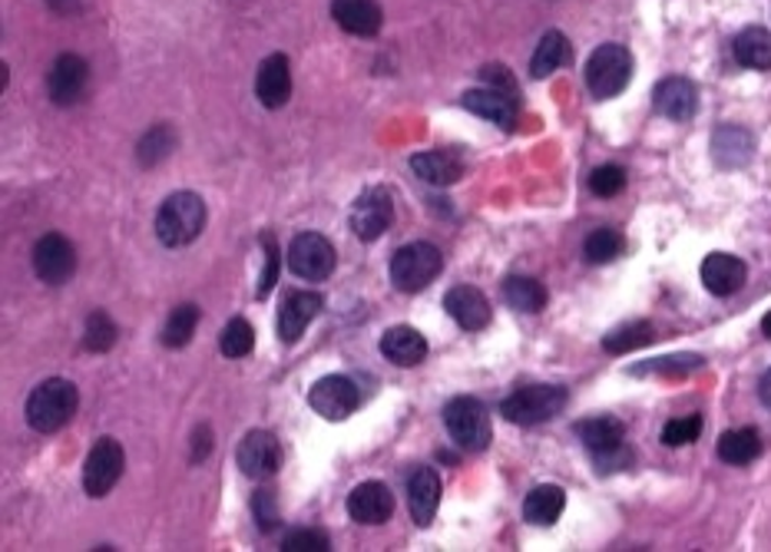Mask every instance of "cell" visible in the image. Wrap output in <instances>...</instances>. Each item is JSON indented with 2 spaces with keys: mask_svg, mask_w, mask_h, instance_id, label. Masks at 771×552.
<instances>
[{
  "mask_svg": "<svg viewBox=\"0 0 771 552\" xmlns=\"http://www.w3.org/2000/svg\"><path fill=\"white\" fill-rule=\"evenodd\" d=\"M256 96L265 109H282L292 99V70H288V60L282 53H272L259 63Z\"/></svg>",
  "mask_w": 771,
  "mask_h": 552,
  "instance_id": "18",
  "label": "cell"
},
{
  "mask_svg": "<svg viewBox=\"0 0 771 552\" xmlns=\"http://www.w3.org/2000/svg\"><path fill=\"white\" fill-rule=\"evenodd\" d=\"M308 404L315 413H321L324 420H345L358 410L361 404V391L352 377L345 374H328L321 381L311 384L308 391Z\"/></svg>",
  "mask_w": 771,
  "mask_h": 552,
  "instance_id": "9",
  "label": "cell"
},
{
  "mask_svg": "<svg viewBox=\"0 0 771 552\" xmlns=\"http://www.w3.org/2000/svg\"><path fill=\"white\" fill-rule=\"evenodd\" d=\"M632 80V53L622 44H603L586 60V86L596 99L619 96Z\"/></svg>",
  "mask_w": 771,
  "mask_h": 552,
  "instance_id": "5",
  "label": "cell"
},
{
  "mask_svg": "<svg viewBox=\"0 0 771 552\" xmlns=\"http://www.w3.org/2000/svg\"><path fill=\"white\" fill-rule=\"evenodd\" d=\"M564 63H570V40L560 31H549L536 44V53L530 60V76L533 80H546L549 73H557Z\"/></svg>",
  "mask_w": 771,
  "mask_h": 552,
  "instance_id": "29",
  "label": "cell"
},
{
  "mask_svg": "<svg viewBox=\"0 0 771 552\" xmlns=\"http://www.w3.org/2000/svg\"><path fill=\"white\" fill-rule=\"evenodd\" d=\"M123 467H127V457H123V447H120V440L114 436H99L86 464H83V490L86 496L99 500L106 496L109 490H114L123 477Z\"/></svg>",
  "mask_w": 771,
  "mask_h": 552,
  "instance_id": "7",
  "label": "cell"
},
{
  "mask_svg": "<svg viewBox=\"0 0 771 552\" xmlns=\"http://www.w3.org/2000/svg\"><path fill=\"white\" fill-rule=\"evenodd\" d=\"M381 355L398 368H414L427 358V338L411 324L388 327L384 338H381Z\"/></svg>",
  "mask_w": 771,
  "mask_h": 552,
  "instance_id": "23",
  "label": "cell"
},
{
  "mask_svg": "<svg viewBox=\"0 0 771 552\" xmlns=\"http://www.w3.org/2000/svg\"><path fill=\"white\" fill-rule=\"evenodd\" d=\"M411 169L430 182V185H451L464 176V163L461 156H454L451 149H434V153H420L411 159Z\"/></svg>",
  "mask_w": 771,
  "mask_h": 552,
  "instance_id": "27",
  "label": "cell"
},
{
  "mask_svg": "<svg viewBox=\"0 0 771 552\" xmlns=\"http://www.w3.org/2000/svg\"><path fill=\"white\" fill-rule=\"evenodd\" d=\"M282 549L285 552H324V549H332V542H328V536L321 529H292V532H285Z\"/></svg>",
  "mask_w": 771,
  "mask_h": 552,
  "instance_id": "41",
  "label": "cell"
},
{
  "mask_svg": "<svg viewBox=\"0 0 771 552\" xmlns=\"http://www.w3.org/2000/svg\"><path fill=\"white\" fill-rule=\"evenodd\" d=\"M702 368L699 355H669V358H655L642 368H632V374H666V377H683Z\"/></svg>",
  "mask_w": 771,
  "mask_h": 552,
  "instance_id": "38",
  "label": "cell"
},
{
  "mask_svg": "<svg viewBox=\"0 0 771 552\" xmlns=\"http://www.w3.org/2000/svg\"><path fill=\"white\" fill-rule=\"evenodd\" d=\"M76 413V387L63 377H50L34 387L27 397V423L37 433H57L63 430Z\"/></svg>",
  "mask_w": 771,
  "mask_h": 552,
  "instance_id": "2",
  "label": "cell"
},
{
  "mask_svg": "<svg viewBox=\"0 0 771 552\" xmlns=\"http://www.w3.org/2000/svg\"><path fill=\"white\" fill-rule=\"evenodd\" d=\"M440 268H444V255H440L437 245L411 242V245L394 252V259H391V281H394L398 291L414 295V291L427 288L440 275Z\"/></svg>",
  "mask_w": 771,
  "mask_h": 552,
  "instance_id": "6",
  "label": "cell"
},
{
  "mask_svg": "<svg viewBox=\"0 0 771 552\" xmlns=\"http://www.w3.org/2000/svg\"><path fill=\"white\" fill-rule=\"evenodd\" d=\"M567 387H557V384H530V387H520L513 391L503 404H500V413L503 420L517 423V427H536V423H546L554 420L557 413H564L567 407Z\"/></svg>",
  "mask_w": 771,
  "mask_h": 552,
  "instance_id": "3",
  "label": "cell"
},
{
  "mask_svg": "<svg viewBox=\"0 0 771 552\" xmlns=\"http://www.w3.org/2000/svg\"><path fill=\"white\" fill-rule=\"evenodd\" d=\"M655 338V331L649 321H632V324H622L616 331H609V335L603 338V351L609 355H629L636 348H645L649 341Z\"/></svg>",
  "mask_w": 771,
  "mask_h": 552,
  "instance_id": "32",
  "label": "cell"
},
{
  "mask_svg": "<svg viewBox=\"0 0 771 552\" xmlns=\"http://www.w3.org/2000/svg\"><path fill=\"white\" fill-rule=\"evenodd\" d=\"M444 427L454 444L467 454H481L490 447V413L477 397H454L444 407Z\"/></svg>",
  "mask_w": 771,
  "mask_h": 552,
  "instance_id": "4",
  "label": "cell"
},
{
  "mask_svg": "<svg viewBox=\"0 0 771 552\" xmlns=\"http://www.w3.org/2000/svg\"><path fill=\"white\" fill-rule=\"evenodd\" d=\"M699 433H702V417L699 413L676 417L663 427V444L666 447H686V444H696Z\"/></svg>",
  "mask_w": 771,
  "mask_h": 552,
  "instance_id": "39",
  "label": "cell"
},
{
  "mask_svg": "<svg viewBox=\"0 0 771 552\" xmlns=\"http://www.w3.org/2000/svg\"><path fill=\"white\" fill-rule=\"evenodd\" d=\"M391 513H394V493L378 480L358 483L348 496V516L361 526H381L391 519Z\"/></svg>",
  "mask_w": 771,
  "mask_h": 552,
  "instance_id": "15",
  "label": "cell"
},
{
  "mask_svg": "<svg viewBox=\"0 0 771 552\" xmlns=\"http://www.w3.org/2000/svg\"><path fill=\"white\" fill-rule=\"evenodd\" d=\"M751 156H755V140H751L748 130H742V127H719L712 133V159L722 169L748 166Z\"/></svg>",
  "mask_w": 771,
  "mask_h": 552,
  "instance_id": "25",
  "label": "cell"
},
{
  "mask_svg": "<svg viewBox=\"0 0 771 552\" xmlns=\"http://www.w3.org/2000/svg\"><path fill=\"white\" fill-rule=\"evenodd\" d=\"M173 149H176V133H173V127L159 123V127H153V130L143 136V143H140V163H143V166H156V163H163Z\"/></svg>",
  "mask_w": 771,
  "mask_h": 552,
  "instance_id": "36",
  "label": "cell"
},
{
  "mask_svg": "<svg viewBox=\"0 0 771 552\" xmlns=\"http://www.w3.org/2000/svg\"><path fill=\"white\" fill-rule=\"evenodd\" d=\"M464 106L471 109L474 117H484L503 130H510L517 123V106L520 99L500 93V89H490V86H477V89H467L464 93Z\"/></svg>",
  "mask_w": 771,
  "mask_h": 552,
  "instance_id": "22",
  "label": "cell"
},
{
  "mask_svg": "<svg viewBox=\"0 0 771 552\" xmlns=\"http://www.w3.org/2000/svg\"><path fill=\"white\" fill-rule=\"evenodd\" d=\"M212 451V433H209V427H199V433H195V454H192V460H202V454H209Z\"/></svg>",
  "mask_w": 771,
  "mask_h": 552,
  "instance_id": "45",
  "label": "cell"
},
{
  "mask_svg": "<svg viewBox=\"0 0 771 552\" xmlns=\"http://www.w3.org/2000/svg\"><path fill=\"white\" fill-rule=\"evenodd\" d=\"M748 278V268L742 259L728 255V252H712L705 262H702V285L715 295V298H728L735 291H742Z\"/></svg>",
  "mask_w": 771,
  "mask_h": 552,
  "instance_id": "19",
  "label": "cell"
},
{
  "mask_svg": "<svg viewBox=\"0 0 771 552\" xmlns=\"http://www.w3.org/2000/svg\"><path fill=\"white\" fill-rule=\"evenodd\" d=\"M321 304L324 301L318 291H292L278 308V341L295 345L305 335V327L318 317Z\"/></svg>",
  "mask_w": 771,
  "mask_h": 552,
  "instance_id": "16",
  "label": "cell"
},
{
  "mask_svg": "<svg viewBox=\"0 0 771 552\" xmlns=\"http://www.w3.org/2000/svg\"><path fill=\"white\" fill-rule=\"evenodd\" d=\"M252 509H256V523L262 526V532H272L278 526V509H275V496L269 490H259L252 496Z\"/></svg>",
  "mask_w": 771,
  "mask_h": 552,
  "instance_id": "43",
  "label": "cell"
},
{
  "mask_svg": "<svg viewBox=\"0 0 771 552\" xmlns=\"http://www.w3.org/2000/svg\"><path fill=\"white\" fill-rule=\"evenodd\" d=\"M758 397H761V404L771 410V371L761 374V381H758Z\"/></svg>",
  "mask_w": 771,
  "mask_h": 552,
  "instance_id": "46",
  "label": "cell"
},
{
  "mask_svg": "<svg viewBox=\"0 0 771 552\" xmlns=\"http://www.w3.org/2000/svg\"><path fill=\"white\" fill-rule=\"evenodd\" d=\"M86 80H90V67L83 57L76 53H60L47 73V96L57 103V106H73L83 89H86Z\"/></svg>",
  "mask_w": 771,
  "mask_h": 552,
  "instance_id": "14",
  "label": "cell"
},
{
  "mask_svg": "<svg viewBox=\"0 0 771 552\" xmlns=\"http://www.w3.org/2000/svg\"><path fill=\"white\" fill-rule=\"evenodd\" d=\"M34 272L47 285L70 281L73 272H76V252H73L70 239H63L60 232H47L44 239H37V245H34Z\"/></svg>",
  "mask_w": 771,
  "mask_h": 552,
  "instance_id": "12",
  "label": "cell"
},
{
  "mask_svg": "<svg viewBox=\"0 0 771 552\" xmlns=\"http://www.w3.org/2000/svg\"><path fill=\"white\" fill-rule=\"evenodd\" d=\"M47 8L57 14H73L80 8V0H47Z\"/></svg>",
  "mask_w": 771,
  "mask_h": 552,
  "instance_id": "47",
  "label": "cell"
},
{
  "mask_svg": "<svg viewBox=\"0 0 771 552\" xmlns=\"http://www.w3.org/2000/svg\"><path fill=\"white\" fill-rule=\"evenodd\" d=\"M573 430H577V436L583 440L593 457H603V454H613V451L626 447V427H622V420H616L609 413L586 417Z\"/></svg>",
  "mask_w": 771,
  "mask_h": 552,
  "instance_id": "21",
  "label": "cell"
},
{
  "mask_svg": "<svg viewBox=\"0 0 771 552\" xmlns=\"http://www.w3.org/2000/svg\"><path fill=\"white\" fill-rule=\"evenodd\" d=\"M407 506H411V519L414 526H430L440 506V480L430 467H417L407 477Z\"/></svg>",
  "mask_w": 771,
  "mask_h": 552,
  "instance_id": "20",
  "label": "cell"
},
{
  "mask_svg": "<svg viewBox=\"0 0 771 552\" xmlns=\"http://www.w3.org/2000/svg\"><path fill=\"white\" fill-rule=\"evenodd\" d=\"M332 17L355 37H375L384 24V14L375 0H332Z\"/></svg>",
  "mask_w": 771,
  "mask_h": 552,
  "instance_id": "24",
  "label": "cell"
},
{
  "mask_svg": "<svg viewBox=\"0 0 771 552\" xmlns=\"http://www.w3.org/2000/svg\"><path fill=\"white\" fill-rule=\"evenodd\" d=\"M195 324H199V308L195 304H179V308H173V314H169V321H166V327H163V345L166 348H186L189 341H192V331H195Z\"/></svg>",
  "mask_w": 771,
  "mask_h": 552,
  "instance_id": "33",
  "label": "cell"
},
{
  "mask_svg": "<svg viewBox=\"0 0 771 552\" xmlns=\"http://www.w3.org/2000/svg\"><path fill=\"white\" fill-rule=\"evenodd\" d=\"M583 255L590 265H606L613 262L616 255H622V236L616 229H596L586 245H583Z\"/></svg>",
  "mask_w": 771,
  "mask_h": 552,
  "instance_id": "37",
  "label": "cell"
},
{
  "mask_svg": "<svg viewBox=\"0 0 771 552\" xmlns=\"http://www.w3.org/2000/svg\"><path fill=\"white\" fill-rule=\"evenodd\" d=\"M503 301L513 308V311H523V314H536L546 308V288L536 281V278H526V275H510L503 281Z\"/></svg>",
  "mask_w": 771,
  "mask_h": 552,
  "instance_id": "31",
  "label": "cell"
},
{
  "mask_svg": "<svg viewBox=\"0 0 771 552\" xmlns=\"http://www.w3.org/2000/svg\"><path fill=\"white\" fill-rule=\"evenodd\" d=\"M117 345V324L106 311H93L86 317V327H83V348L93 351V355H103Z\"/></svg>",
  "mask_w": 771,
  "mask_h": 552,
  "instance_id": "34",
  "label": "cell"
},
{
  "mask_svg": "<svg viewBox=\"0 0 771 552\" xmlns=\"http://www.w3.org/2000/svg\"><path fill=\"white\" fill-rule=\"evenodd\" d=\"M481 80H484V86H490V89H500V93H507V96L520 99V96H517V80L510 76V70H507V67H500V63H490V67H484V70H481Z\"/></svg>",
  "mask_w": 771,
  "mask_h": 552,
  "instance_id": "44",
  "label": "cell"
},
{
  "mask_svg": "<svg viewBox=\"0 0 771 552\" xmlns=\"http://www.w3.org/2000/svg\"><path fill=\"white\" fill-rule=\"evenodd\" d=\"M764 451L761 433L755 427H738V430H725L719 436V460L732 464V467H745L751 460H758Z\"/></svg>",
  "mask_w": 771,
  "mask_h": 552,
  "instance_id": "28",
  "label": "cell"
},
{
  "mask_svg": "<svg viewBox=\"0 0 771 552\" xmlns=\"http://www.w3.org/2000/svg\"><path fill=\"white\" fill-rule=\"evenodd\" d=\"M732 50H735V60H738L742 67L758 70V73L771 70V34H768L764 27H748V31H742V34L735 37Z\"/></svg>",
  "mask_w": 771,
  "mask_h": 552,
  "instance_id": "30",
  "label": "cell"
},
{
  "mask_svg": "<svg viewBox=\"0 0 771 552\" xmlns=\"http://www.w3.org/2000/svg\"><path fill=\"white\" fill-rule=\"evenodd\" d=\"M564 506H567V493L564 487L557 483H543V487H533L523 500V519L533 523V526H554L560 516H564Z\"/></svg>",
  "mask_w": 771,
  "mask_h": 552,
  "instance_id": "26",
  "label": "cell"
},
{
  "mask_svg": "<svg viewBox=\"0 0 771 552\" xmlns=\"http://www.w3.org/2000/svg\"><path fill=\"white\" fill-rule=\"evenodd\" d=\"M391 218H394V199L388 189L375 185L361 192L358 202L352 205V232L361 242H378L391 229Z\"/></svg>",
  "mask_w": 771,
  "mask_h": 552,
  "instance_id": "10",
  "label": "cell"
},
{
  "mask_svg": "<svg viewBox=\"0 0 771 552\" xmlns=\"http://www.w3.org/2000/svg\"><path fill=\"white\" fill-rule=\"evenodd\" d=\"M652 106L673 123H689L699 113V89L686 76H666L652 89Z\"/></svg>",
  "mask_w": 771,
  "mask_h": 552,
  "instance_id": "13",
  "label": "cell"
},
{
  "mask_svg": "<svg viewBox=\"0 0 771 552\" xmlns=\"http://www.w3.org/2000/svg\"><path fill=\"white\" fill-rule=\"evenodd\" d=\"M444 311L464 327V331H481L490 324V301L481 288L474 285H454L448 295H444Z\"/></svg>",
  "mask_w": 771,
  "mask_h": 552,
  "instance_id": "17",
  "label": "cell"
},
{
  "mask_svg": "<svg viewBox=\"0 0 771 552\" xmlns=\"http://www.w3.org/2000/svg\"><path fill=\"white\" fill-rule=\"evenodd\" d=\"M761 335H764V338L771 341V311H768V314L761 317Z\"/></svg>",
  "mask_w": 771,
  "mask_h": 552,
  "instance_id": "48",
  "label": "cell"
},
{
  "mask_svg": "<svg viewBox=\"0 0 771 552\" xmlns=\"http://www.w3.org/2000/svg\"><path fill=\"white\" fill-rule=\"evenodd\" d=\"M262 245H265V275H262V281H259V298H269L272 295V288H275V281H278V265H282V252H278V245H275V236H262Z\"/></svg>",
  "mask_w": 771,
  "mask_h": 552,
  "instance_id": "42",
  "label": "cell"
},
{
  "mask_svg": "<svg viewBox=\"0 0 771 552\" xmlns=\"http://www.w3.org/2000/svg\"><path fill=\"white\" fill-rule=\"evenodd\" d=\"M218 348H223L226 358H246L256 348V331L246 317H233L223 327V338H218Z\"/></svg>",
  "mask_w": 771,
  "mask_h": 552,
  "instance_id": "35",
  "label": "cell"
},
{
  "mask_svg": "<svg viewBox=\"0 0 771 552\" xmlns=\"http://www.w3.org/2000/svg\"><path fill=\"white\" fill-rule=\"evenodd\" d=\"M626 189V169L622 166H600L590 176V192L600 199H613Z\"/></svg>",
  "mask_w": 771,
  "mask_h": 552,
  "instance_id": "40",
  "label": "cell"
},
{
  "mask_svg": "<svg viewBox=\"0 0 771 552\" xmlns=\"http://www.w3.org/2000/svg\"><path fill=\"white\" fill-rule=\"evenodd\" d=\"M236 460H239V470L249 477V480H269L275 477L278 464H282V447L275 433L269 430H249L242 436V444L236 451Z\"/></svg>",
  "mask_w": 771,
  "mask_h": 552,
  "instance_id": "11",
  "label": "cell"
},
{
  "mask_svg": "<svg viewBox=\"0 0 771 552\" xmlns=\"http://www.w3.org/2000/svg\"><path fill=\"white\" fill-rule=\"evenodd\" d=\"M205 229V202L195 192H173L156 212V239L166 249L195 242Z\"/></svg>",
  "mask_w": 771,
  "mask_h": 552,
  "instance_id": "1",
  "label": "cell"
},
{
  "mask_svg": "<svg viewBox=\"0 0 771 552\" xmlns=\"http://www.w3.org/2000/svg\"><path fill=\"white\" fill-rule=\"evenodd\" d=\"M288 272L305 281H324L335 272V249L318 232H301L288 245Z\"/></svg>",
  "mask_w": 771,
  "mask_h": 552,
  "instance_id": "8",
  "label": "cell"
}]
</instances>
